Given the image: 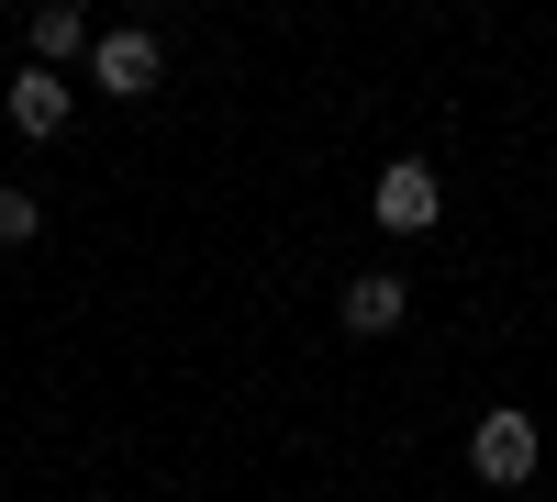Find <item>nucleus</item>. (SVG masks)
<instances>
[{
	"label": "nucleus",
	"instance_id": "20e7f679",
	"mask_svg": "<svg viewBox=\"0 0 557 502\" xmlns=\"http://www.w3.org/2000/svg\"><path fill=\"white\" fill-rule=\"evenodd\" d=\"M0 112H12V134H34V146H45V134H57V123L78 112V89H67L57 68H23L12 89H0Z\"/></svg>",
	"mask_w": 557,
	"mask_h": 502
},
{
	"label": "nucleus",
	"instance_id": "423d86ee",
	"mask_svg": "<svg viewBox=\"0 0 557 502\" xmlns=\"http://www.w3.org/2000/svg\"><path fill=\"white\" fill-rule=\"evenodd\" d=\"M23 34H34V68H57V57H89V45H101V34H89V23L67 12V0H45V12H34Z\"/></svg>",
	"mask_w": 557,
	"mask_h": 502
},
{
	"label": "nucleus",
	"instance_id": "39448f33",
	"mask_svg": "<svg viewBox=\"0 0 557 502\" xmlns=\"http://www.w3.org/2000/svg\"><path fill=\"white\" fill-rule=\"evenodd\" d=\"M412 313V291L391 280V268H368V280H346V335H391Z\"/></svg>",
	"mask_w": 557,
	"mask_h": 502
},
{
	"label": "nucleus",
	"instance_id": "f03ea898",
	"mask_svg": "<svg viewBox=\"0 0 557 502\" xmlns=\"http://www.w3.org/2000/svg\"><path fill=\"white\" fill-rule=\"evenodd\" d=\"M89 78H101V89H123V101H146V89L168 78V45L123 23V34H101V45H89Z\"/></svg>",
	"mask_w": 557,
	"mask_h": 502
},
{
	"label": "nucleus",
	"instance_id": "7ed1b4c3",
	"mask_svg": "<svg viewBox=\"0 0 557 502\" xmlns=\"http://www.w3.org/2000/svg\"><path fill=\"white\" fill-rule=\"evenodd\" d=\"M368 212H380L391 235H424V223L446 212V191H435V168H424V157H401V168H380V191H368Z\"/></svg>",
	"mask_w": 557,
	"mask_h": 502
},
{
	"label": "nucleus",
	"instance_id": "0eeeda50",
	"mask_svg": "<svg viewBox=\"0 0 557 502\" xmlns=\"http://www.w3.org/2000/svg\"><path fill=\"white\" fill-rule=\"evenodd\" d=\"M45 235V201L34 191H0V246H34Z\"/></svg>",
	"mask_w": 557,
	"mask_h": 502
},
{
	"label": "nucleus",
	"instance_id": "f257e3e1",
	"mask_svg": "<svg viewBox=\"0 0 557 502\" xmlns=\"http://www.w3.org/2000/svg\"><path fill=\"white\" fill-rule=\"evenodd\" d=\"M535 414H513V402H502V414H480V436H469V469L491 480V491H513V480H535Z\"/></svg>",
	"mask_w": 557,
	"mask_h": 502
}]
</instances>
